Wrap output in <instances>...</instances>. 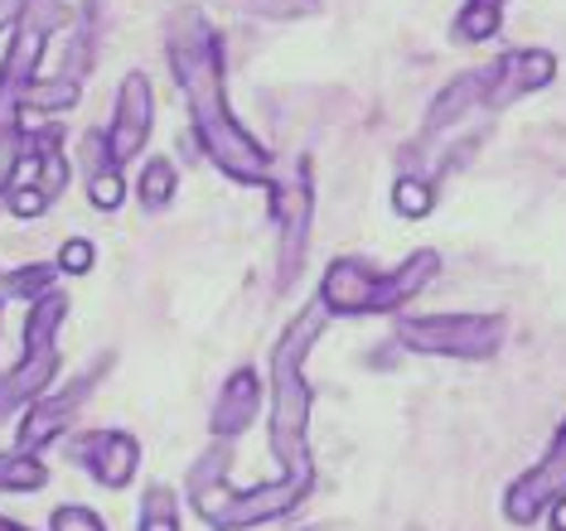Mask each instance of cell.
<instances>
[{"label": "cell", "instance_id": "cell-12", "mask_svg": "<svg viewBox=\"0 0 566 531\" xmlns=\"http://www.w3.org/2000/svg\"><path fill=\"white\" fill-rule=\"evenodd\" d=\"M256 411H262V378L248 372V368H238L233 378L218 386V406H213L209 425H213L218 439H233L256 421Z\"/></svg>", "mask_w": 566, "mask_h": 531}, {"label": "cell", "instance_id": "cell-18", "mask_svg": "<svg viewBox=\"0 0 566 531\" xmlns=\"http://www.w3.org/2000/svg\"><path fill=\"white\" fill-rule=\"evenodd\" d=\"M136 531H179V502H175L170 488H146Z\"/></svg>", "mask_w": 566, "mask_h": 531}, {"label": "cell", "instance_id": "cell-11", "mask_svg": "<svg viewBox=\"0 0 566 531\" xmlns=\"http://www.w3.org/2000/svg\"><path fill=\"white\" fill-rule=\"evenodd\" d=\"M93 382L97 378H78L73 386H63L59 396H40L30 411H24V421H20V449L24 455H34L40 445H49L54 435H63V425L73 421V411L83 406V396L93 392Z\"/></svg>", "mask_w": 566, "mask_h": 531}, {"label": "cell", "instance_id": "cell-5", "mask_svg": "<svg viewBox=\"0 0 566 531\" xmlns=\"http://www.w3.org/2000/svg\"><path fill=\"white\" fill-rule=\"evenodd\" d=\"M315 478H295V474H281L276 484H262V488H233L228 502L209 517L213 531H242V527H262V522H276V517L295 512V502L311 493Z\"/></svg>", "mask_w": 566, "mask_h": 531}, {"label": "cell", "instance_id": "cell-23", "mask_svg": "<svg viewBox=\"0 0 566 531\" xmlns=\"http://www.w3.org/2000/svg\"><path fill=\"white\" fill-rule=\"evenodd\" d=\"M44 209H49V199H44L40 184H15L10 189V213L15 217H40Z\"/></svg>", "mask_w": 566, "mask_h": 531}, {"label": "cell", "instance_id": "cell-15", "mask_svg": "<svg viewBox=\"0 0 566 531\" xmlns=\"http://www.w3.org/2000/svg\"><path fill=\"white\" fill-rule=\"evenodd\" d=\"M93 140V174H87V199L97 203L102 213H117L122 209V199H126V179H122V170L107 160V150H102V136H87Z\"/></svg>", "mask_w": 566, "mask_h": 531}, {"label": "cell", "instance_id": "cell-6", "mask_svg": "<svg viewBox=\"0 0 566 531\" xmlns=\"http://www.w3.org/2000/svg\"><path fill=\"white\" fill-rule=\"evenodd\" d=\"M562 493H566V421H562V431L552 435V449L543 455V464H537V469H527L518 484L509 488L504 517L513 527H533Z\"/></svg>", "mask_w": 566, "mask_h": 531}, {"label": "cell", "instance_id": "cell-21", "mask_svg": "<svg viewBox=\"0 0 566 531\" xmlns=\"http://www.w3.org/2000/svg\"><path fill=\"white\" fill-rule=\"evenodd\" d=\"M20 160H24V126H0V193L15 184Z\"/></svg>", "mask_w": 566, "mask_h": 531}, {"label": "cell", "instance_id": "cell-16", "mask_svg": "<svg viewBox=\"0 0 566 531\" xmlns=\"http://www.w3.org/2000/svg\"><path fill=\"white\" fill-rule=\"evenodd\" d=\"M44 484H49V469L34 455H24V449L6 455L0 449V493H40Z\"/></svg>", "mask_w": 566, "mask_h": 531}, {"label": "cell", "instance_id": "cell-27", "mask_svg": "<svg viewBox=\"0 0 566 531\" xmlns=\"http://www.w3.org/2000/svg\"><path fill=\"white\" fill-rule=\"evenodd\" d=\"M0 531H30V527H20V522H10V517H0Z\"/></svg>", "mask_w": 566, "mask_h": 531}, {"label": "cell", "instance_id": "cell-4", "mask_svg": "<svg viewBox=\"0 0 566 531\" xmlns=\"http://www.w3.org/2000/svg\"><path fill=\"white\" fill-rule=\"evenodd\" d=\"M272 184V213H276V227H281V276L276 285H286L301 276V262H305V242H311V164H295L286 179H266Z\"/></svg>", "mask_w": 566, "mask_h": 531}, {"label": "cell", "instance_id": "cell-19", "mask_svg": "<svg viewBox=\"0 0 566 531\" xmlns=\"http://www.w3.org/2000/svg\"><path fill=\"white\" fill-rule=\"evenodd\" d=\"M455 34L470 39V44H480V39L499 34V6H489V0H470V6L455 15Z\"/></svg>", "mask_w": 566, "mask_h": 531}, {"label": "cell", "instance_id": "cell-25", "mask_svg": "<svg viewBox=\"0 0 566 531\" xmlns=\"http://www.w3.org/2000/svg\"><path fill=\"white\" fill-rule=\"evenodd\" d=\"M54 531H107V527H102V517L87 512V508H59Z\"/></svg>", "mask_w": 566, "mask_h": 531}, {"label": "cell", "instance_id": "cell-26", "mask_svg": "<svg viewBox=\"0 0 566 531\" xmlns=\"http://www.w3.org/2000/svg\"><path fill=\"white\" fill-rule=\"evenodd\" d=\"M552 531H566V493L552 502Z\"/></svg>", "mask_w": 566, "mask_h": 531}, {"label": "cell", "instance_id": "cell-24", "mask_svg": "<svg viewBox=\"0 0 566 531\" xmlns=\"http://www.w3.org/2000/svg\"><path fill=\"white\" fill-rule=\"evenodd\" d=\"M93 242H83V237H73V242H63V252H59V270H69V276H83V270H93Z\"/></svg>", "mask_w": 566, "mask_h": 531}, {"label": "cell", "instance_id": "cell-1", "mask_svg": "<svg viewBox=\"0 0 566 531\" xmlns=\"http://www.w3.org/2000/svg\"><path fill=\"white\" fill-rule=\"evenodd\" d=\"M170 68L175 83L189 102V121H195L199 146L209 150V160L238 184H266L272 155L238 126L233 107H228V83H223V39L199 10H179L170 24Z\"/></svg>", "mask_w": 566, "mask_h": 531}, {"label": "cell", "instance_id": "cell-20", "mask_svg": "<svg viewBox=\"0 0 566 531\" xmlns=\"http://www.w3.org/2000/svg\"><path fill=\"white\" fill-rule=\"evenodd\" d=\"M431 203H436V189L427 184V179H397V189H392V209L402 213V217H427L431 213Z\"/></svg>", "mask_w": 566, "mask_h": 531}, {"label": "cell", "instance_id": "cell-13", "mask_svg": "<svg viewBox=\"0 0 566 531\" xmlns=\"http://www.w3.org/2000/svg\"><path fill=\"white\" fill-rule=\"evenodd\" d=\"M436 270H441V256H436V252H417V256H407L392 276H378V285H373V315L397 309V305H407L411 295H421L431 285Z\"/></svg>", "mask_w": 566, "mask_h": 531}, {"label": "cell", "instance_id": "cell-22", "mask_svg": "<svg viewBox=\"0 0 566 531\" xmlns=\"http://www.w3.org/2000/svg\"><path fill=\"white\" fill-rule=\"evenodd\" d=\"M238 6L262 20H295V15H315L319 0H238Z\"/></svg>", "mask_w": 566, "mask_h": 531}, {"label": "cell", "instance_id": "cell-3", "mask_svg": "<svg viewBox=\"0 0 566 531\" xmlns=\"http://www.w3.org/2000/svg\"><path fill=\"white\" fill-rule=\"evenodd\" d=\"M397 339L411 353H436V358H494L504 343V319L499 315H421L397 323Z\"/></svg>", "mask_w": 566, "mask_h": 531}, {"label": "cell", "instance_id": "cell-8", "mask_svg": "<svg viewBox=\"0 0 566 531\" xmlns=\"http://www.w3.org/2000/svg\"><path fill=\"white\" fill-rule=\"evenodd\" d=\"M552 73H557V63H552V54H543V49H513V54H504L499 63H489V111H504L518 97L547 87Z\"/></svg>", "mask_w": 566, "mask_h": 531}, {"label": "cell", "instance_id": "cell-28", "mask_svg": "<svg viewBox=\"0 0 566 531\" xmlns=\"http://www.w3.org/2000/svg\"><path fill=\"white\" fill-rule=\"evenodd\" d=\"M6 15H10V6H0V24H6Z\"/></svg>", "mask_w": 566, "mask_h": 531}, {"label": "cell", "instance_id": "cell-14", "mask_svg": "<svg viewBox=\"0 0 566 531\" xmlns=\"http://www.w3.org/2000/svg\"><path fill=\"white\" fill-rule=\"evenodd\" d=\"M54 368H59V348H24L15 372H10L6 382H0V411L6 406H20V401H34L44 392L49 382H54Z\"/></svg>", "mask_w": 566, "mask_h": 531}, {"label": "cell", "instance_id": "cell-2", "mask_svg": "<svg viewBox=\"0 0 566 531\" xmlns=\"http://www.w3.org/2000/svg\"><path fill=\"white\" fill-rule=\"evenodd\" d=\"M319 329H325V305L305 309L301 319L281 333L276 353H272V449L281 459V469L295 478H315L311 464V382H305V353L315 348Z\"/></svg>", "mask_w": 566, "mask_h": 531}, {"label": "cell", "instance_id": "cell-7", "mask_svg": "<svg viewBox=\"0 0 566 531\" xmlns=\"http://www.w3.org/2000/svg\"><path fill=\"white\" fill-rule=\"evenodd\" d=\"M150 116H156V102H150L146 73H126L122 87H117V111H112V126H107V136H102V150H107V160L117 164V170L126 160H136L140 146H146Z\"/></svg>", "mask_w": 566, "mask_h": 531}, {"label": "cell", "instance_id": "cell-9", "mask_svg": "<svg viewBox=\"0 0 566 531\" xmlns=\"http://www.w3.org/2000/svg\"><path fill=\"white\" fill-rule=\"evenodd\" d=\"M87 469H93V478L102 488H126L140 469V445L132 435L122 431H93L78 439V449H73Z\"/></svg>", "mask_w": 566, "mask_h": 531}, {"label": "cell", "instance_id": "cell-10", "mask_svg": "<svg viewBox=\"0 0 566 531\" xmlns=\"http://www.w3.org/2000/svg\"><path fill=\"white\" fill-rule=\"evenodd\" d=\"M373 285H378V270L364 256H339L319 280V305H325V315H368Z\"/></svg>", "mask_w": 566, "mask_h": 531}, {"label": "cell", "instance_id": "cell-17", "mask_svg": "<svg viewBox=\"0 0 566 531\" xmlns=\"http://www.w3.org/2000/svg\"><path fill=\"white\" fill-rule=\"evenodd\" d=\"M175 189H179V174H175V164L170 160H150L146 170H140V203H146L150 213H160L165 203L175 199Z\"/></svg>", "mask_w": 566, "mask_h": 531}]
</instances>
